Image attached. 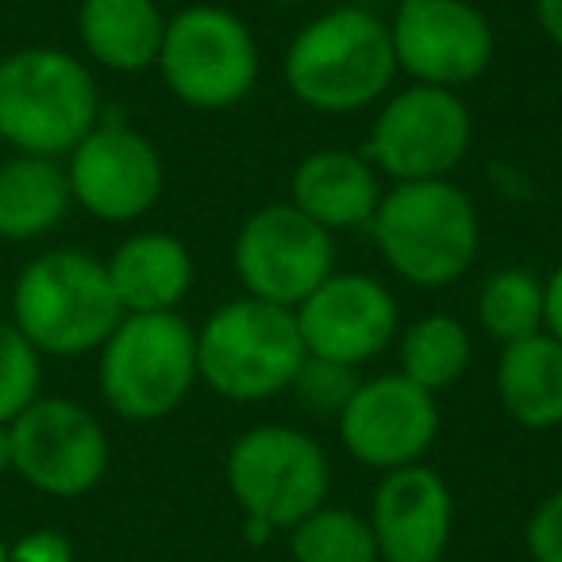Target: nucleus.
Listing matches in <instances>:
<instances>
[{"label": "nucleus", "mask_w": 562, "mask_h": 562, "mask_svg": "<svg viewBox=\"0 0 562 562\" xmlns=\"http://www.w3.org/2000/svg\"><path fill=\"white\" fill-rule=\"evenodd\" d=\"M281 74L293 101L324 116L370 109L397 78L390 24L359 4L321 12L290 40Z\"/></svg>", "instance_id": "nucleus-1"}, {"label": "nucleus", "mask_w": 562, "mask_h": 562, "mask_svg": "<svg viewBox=\"0 0 562 562\" xmlns=\"http://www.w3.org/2000/svg\"><path fill=\"white\" fill-rule=\"evenodd\" d=\"M370 235L397 278L416 290H447L474 266L482 220L451 178L393 181L370 220Z\"/></svg>", "instance_id": "nucleus-2"}, {"label": "nucleus", "mask_w": 562, "mask_h": 562, "mask_svg": "<svg viewBox=\"0 0 562 562\" xmlns=\"http://www.w3.org/2000/svg\"><path fill=\"white\" fill-rule=\"evenodd\" d=\"M124 308L101 258L78 247L43 250L12 285V324L40 355L78 359L101 351Z\"/></svg>", "instance_id": "nucleus-3"}, {"label": "nucleus", "mask_w": 562, "mask_h": 562, "mask_svg": "<svg viewBox=\"0 0 562 562\" xmlns=\"http://www.w3.org/2000/svg\"><path fill=\"white\" fill-rule=\"evenodd\" d=\"M101 124L97 78L58 47L0 58V139L16 155L66 158Z\"/></svg>", "instance_id": "nucleus-4"}, {"label": "nucleus", "mask_w": 562, "mask_h": 562, "mask_svg": "<svg viewBox=\"0 0 562 562\" xmlns=\"http://www.w3.org/2000/svg\"><path fill=\"white\" fill-rule=\"evenodd\" d=\"M305 355L293 308L243 293L196 331V382L235 405H255L290 390Z\"/></svg>", "instance_id": "nucleus-5"}, {"label": "nucleus", "mask_w": 562, "mask_h": 562, "mask_svg": "<svg viewBox=\"0 0 562 562\" xmlns=\"http://www.w3.org/2000/svg\"><path fill=\"white\" fill-rule=\"evenodd\" d=\"M104 405L135 424L178 413L196 385V328L178 313H127L101 344Z\"/></svg>", "instance_id": "nucleus-6"}, {"label": "nucleus", "mask_w": 562, "mask_h": 562, "mask_svg": "<svg viewBox=\"0 0 562 562\" xmlns=\"http://www.w3.org/2000/svg\"><path fill=\"white\" fill-rule=\"evenodd\" d=\"M224 477L243 516L270 531H290L328 505L331 493L328 451L290 424H258L243 431L227 447Z\"/></svg>", "instance_id": "nucleus-7"}, {"label": "nucleus", "mask_w": 562, "mask_h": 562, "mask_svg": "<svg viewBox=\"0 0 562 562\" xmlns=\"http://www.w3.org/2000/svg\"><path fill=\"white\" fill-rule=\"evenodd\" d=\"M158 74L186 109L224 112L247 101L262 70L250 27L220 4H189L166 20Z\"/></svg>", "instance_id": "nucleus-8"}, {"label": "nucleus", "mask_w": 562, "mask_h": 562, "mask_svg": "<svg viewBox=\"0 0 562 562\" xmlns=\"http://www.w3.org/2000/svg\"><path fill=\"white\" fill-rule=\"evenodd\" d=\"M470 139L474 116L459 89L408 86L382 101L362 155L390 181H436L459 170Z\"/></svg>", "instance_id": "nucleus-9"}, {"label": "nucleus", "mask_w": 562, "mask_h": 562, "mask_svg": "<svg viewBox=\"0 0 562 562\" xmlns=\"http://www.w3.org/2000/svg\"><path fill=\"white\" fill-rule=\"evenodd\" d=\"M232 262L247 297L297 308L336 273V235L290 201L262 204L239 224Z\"/></svg>", "instance_id": "nucleus-10"}, {"label": "nucleus", "mask_w": 562, "mask_h": 562, "mask_svg": "<svg viewBox=\"0 0 562 562\" xmlns=\"http://www.w3.org/2000/svg\"><path fill=\"white\" fill-rule=\"evenodd\" d=\"M9 439L12 470L47 497H86L109 470V436L101 420L70 397H35L9 424Z\"/></svg>", "instance_id": "nucleus-11"}, {"label": "nucleus", "mask_w": 562, "mask_h": 562, "mask_svg": "<svg viewBox=\"0 0 562 562\" xmlns=\"http://www.w3.org/2000/svg\"><path fill=\"white\" fill-rule=\"evenodd\" d=\"M390 24L397 74L413 86L462 89L493 63V24L470 0H401Z\"/></svg>", "instance_id": "nucleus-12"}, {"label": "nucleus", "mask_w": 562, "mask_h": 562, "mask_svg": "<svg viewBox=\"0 0 562 562\" xmlns=\"http://www.w3.org/2000/svg\"><path fill=\"white\" fill-rule=\"evenodd\" d=\"M66 181L78 209L104 224H132L158 204L166 166L158 147L127 124H97L66 155Z\"/></svg>", "instance_id": "nucleus-13"}, {"label": "nucleus", "mask_w": 562, "mask_h": 562, "mask_svg": "<svg viewBox=\"0 0 562 562\" xmlns=\"http://www.w3.org/2000/svg\"><path fill=\"white\" fill-rule=\"evenodd\" d=\"M439 405L436 393L420 390L405 374L362 378L359 390L336 416L339 439L347 454L370 470H401L424 462L439 436Z\"/></svg>", "instance_id": "nucleus-14"}, {"label": "nucleus", "mask_w": 562, "mask_h": 562, "mask_svg": "<svg viewBox=\"0 0 562 562\" xmlns=\"http://www.w3.org/2000/svg\"><path fill=\"white\" fill-rule=\"evenodd\" d=\"M293 316L308 355L347 367L378 359L385 347L397 344L401 331L397 297L382 278L362 270H336L293 308Z\"/></svg>", "instance_id": "nucleus-15"}, {"label": "nucleus", "mask_w": 562, "mask_h": 562, "mask_svg": "<svg viewBox=\"0 0 562 562\" xmlns=\"http://www.w3.org/2000/svg\"><path fill=\"white\" fill-rule=\"evenodd\" d=\"M367 520L382 562H439L454 528L451 485L424 462L385 470Z\"/></svg>", "instance_id": "nucleus-16"}, {"label": "nucleus", "mask_w": 562, "mask_h": 562, "mask_svg": "<svg viewBox=\"0 0 562 562\" xmlns=\"http://www.w3.org/2000/svg\"><path fill=\"white\" fill-rule=\"evenodd\" d=\"M382 173L362 150L321 147L297 162L290 178V204L324 232H359L370 227L382 204Z\"/></svg>", "instance_id": "nucleus-17"}, {"label": "nucleus", "mask_w": 562, "mask_h": 562, "mask_svg": "<svg viewBox=\"0 0 562 562\" xmlns=\"http://www.w3.org/2000/svg\"><path fill=\"white\" fill-rule=\"evenodd\" d=\"M120 308L127 313H178L196 278L193 250L170 232H135L104 262Z\"/></svg>", "instance_id": "nucleus-18"}, {"label": "nucleus", "mask_w": 562, "mask_h": 562, "mask_svg": "<svg viewBox=\"0 0 562 562\" xmlns=\"http://www.w3.org/2000/svg\"><path fill=\"white\" fill-rule=\"evenodd\" d=\"M493 390L520 428L551 431L562 424V344L547 331L505 344L493 367Z\"/></svg>", "instance_id": "nucleus-19"}, {"label": "nucleus", "mask_w": 562, "mask_h": 562, "mask_svg": "<svg viewBox=\"0 0 562 562\" xmlns=\"http://www.w3.org/2000/svg\"><path fill=\"white\" fill-rule=\"evenodd\" d=\"M78 35L97 66L112 74H143L162 50V0H81Z\"/></svg>", "instance_id": "nucleus-20"}, {"label": "nucleus", "mask_w": 562, "mask_h": 562, "mask_svg": "<svg viewBox=\"0 0 562 562\" xmlns=\"http://www.w3.org/2000/svg\"><path fill=\"white\" fill-rule=\"evenodd\" d=\"M70 204V181L58 158L12 155L0 162V239H43L63 224Z\"/></svg>", "instance_id": "nucleus-21"}, {"label": "nucleus", "mask_w": 562, "mask_h": 562, "mask_svg": "<svg viewBox=\"0 0 562 562\" xmlns=\"http://www.w3.org/2000/svg\"><path fill=\"white\" fill-rule=\"evenodd\" d=\"M470 362H474V339L467 324L454 316L431 313L397 331V374L436 397L467 378Z\"/></svg>", "instance_id": "nucleus-22"}, {"label": "nucleus", "mask_w": 562, "mask_h": 562, "mask_svg": "<svg viewBox=\"0 0 562 562\" xmlns=\"http://www.w3.org/2000/svg\"><path fill=\"white\" fill-rule=\"evenodd\" d=\"M477 324L501 347L543 331V278L524 266L493 270L477 290Z\"/></svg>", "instance_id": "nucleus-23"}, {"label": "nucleus", "mask_w": 562, "mask_h": 562, "mask_svg": "<svg viewBox=\"0 0 562 562\" xmlns=\"http://www.w3.org/2000/svg\"><path fill=\"white\" fill-rule=\"evenodd\" d=\"M293 562H382L367 516L321 505L290 528Z\"/></svg>", "instance_id": "nucleus-24"}, {"label": "nucleus", "mask_w": 562, "mask_h": 562, "mask_svg": "<svg viewBox=\"0 0 562 562\" xmlns=\"http://www.w3.org/2000/svg\"><path fill=\"white\" fill-rule=\"evenodd\" d=\"M43 385V355L12 321H0V424H12Z\"/></svg>", "instance_id": "nucleus-25"}, {"label": "nucleus", "mask_w": 562, "mask_h": 562, "mask_svg": "<svg viewBox=\"0 0 562 562\" xmlns=\"http://www.w3.org/2000/svg\"><path fill=\"white\" fill-rule=\"evenodd\" d=\"M359 367H347V362L336 359H316V355H305L297 378H293L290 390L297 393L301 408L313 416H328L336 420L344 413V405L351 401V393L359 390Z\"/></svg>", "instance_id": "nucleus-26"}, {"label": "nucleus", "mask_w": 562, "mask_h": 562, "mask_svg": "<svg viewBox=\"0 0 562 562\" xmlns=\"http://www.w3.org/2000/svg\"><path fill=\"white\" fill-rule=\"evenodd\" d=\"M524 547L531 562H562V485L531 508L524 524Z\"/></svg>", "instance_id": "nucleus-27"}, {"label": "nucleus", "mask_w": 562, "mask_h": 562, "mask_svg": "<svg viewBox=\"0 0 562 562\" xmlns=\"http://www.w3.org/2000/svg\"><path fill=\"white\" fill-rule=\"evenodd\" d=\"M9 562H74V543L63 531L40 528L9 547Z\"/></svg>", "instance_id": "nucleus-28"}, {"label": "nucleus", "mask_w": 562, "mask_h": 562, "mask_svg": "<svg viewBox=\"0 0 562 562\" xmlns=\"http://www.w3.org/2000/svg\"><path fill=\"white\" fill-rule=\"evenodd\" d=\"M543 331L562 344V266L543 278Z\"/></svg>", "instance_id": "nucleus-29"}, {"label": "nucleus", "mask_w": 562, "mask_h": 562, "mask_svg": "<svg viewBox=\"0 0 562 562\" xmlns=\"http://www.w3.org/2000/svg\"><path fill=\"white\" fill-rule=\"evenodd\" d=\"M536 20L547 40L562 50V0H536Z\"/></svg>", "instance_id": "nucleus-30"}, {"label": "nucleus", "mask_w": 562, "mask_h": 562, "mask_svg": "<svg viewBox=\"0 0 562 562\" xmlns=\"http://www.w3.org/2000/svg\"><path fill=\"white\" fill-rule=\"evenodd\" d=\"M12 470V439H9V424H0V477Z\"/></svg>", "instance_id": "nucleus-31"}, {"label": "nucleus", "mask_w": 562, "mask_h": 562, "mask_svg": "<svg viewBox=\"0 0 562 562\" xmlns=\"http://www.w3.org/2000/svg\"><path fill=\"white\" fill-rule=\"evenodd\" d=\"M266 4H278V9H297V4H313V0H266Z\"/></svg>", "instance_id": "nucleus-32"}, {"label": "nucleus", "mask_w": 562, "mask_h": 562, "mask_svg": "<svg viewBox=\"0 0 562 562\" xmlns=\"http://www.w3.org/2000/svg\"><path fill=\"white\" fill-rule=\"evenodd\" d=\"M0 562H9V543L4 539H0Z\"/></svg>", "instance_id": "nucleus-33"}]
</instances>
